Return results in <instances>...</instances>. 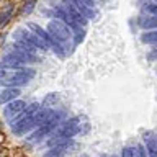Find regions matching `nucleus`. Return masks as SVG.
I'll return each mask as SVG.
<instances>
[{"label":"nucleus","instance_id":"f257e3e1","mask_svg":"<svg viewBox=\"0 0 157 157\" xmlns=\"http://www.w3.org/2000/svg\"><path fill=\"white\" fill-rule=\"evenodd\" d=\"M36 75V71L31 67H23L18 71H7L0 67V85L2 87H20L28 83Z\"/></svg>","mask_w":157,"mask_h":157},{"label":"nucleus","instance_id":"f03ea898","mask_svg":"<svg viewBox=\"0 0 157 157\" xmlns=\"http://www.w3.org/2000/svg\"><path fill=\"white\" fill-rule=\"evenodd\" d=\"M46 31L49 34V38H51L52 41H56L57 44H61L62 48L72 39V28L59 18L51 20V21L48 23Z\"/></svg>","mask_w":157,"mask_h":157},{"label":"nucleus","instance_id":"7ed1b4c3","mask_svg":"<svg viewBox=\"0 0 157 157\" xmlns=\"http://www.w3.org/2000/svg\"><path fill=\"white\" fill-rule=\"evenodd\" d=\"M62 116H64V113H57V111H56V113H54V116H52L48 123H44L43 126H38V129L28 137V141H29V142H38V141H41L44 136H48L49 132H52L54 129H56L57 124H59V121L62 120Z\"/></svg>","mask_w":157,"mask_h":157},{"label":"nucleus","instance_id":"20e7f679","mask_svg":"<svg viewBox=\"0 0 157 157\" xmlns=\"http://www.w3.org/2000/svg\"><path fill=\"white\" fill-rule=\"evenodd\" d=\"M5 52L10 54V56H13V57H17V59H20V61H21L23 64H34V62H39V57H38L34 52L25 51V49L18 48L15 43L12 44V46H8L7 49H5Z\"/></svg>","mask_w":157,"mask_h":157},{"label":"nucleus","instance_id":"39448f33","mask_svg":"<svg viewBox=\"0 0 157 157\" xmlns=\"http://www.w3.org/2000/svg\"><path fill=\"white\" fill-rule=\"evenodd\" d=\"M78 131H80V120L78 118H69L56 131L54 137H74Z\"/></svg>","mask_w":157,"mask_h":157},{"label":"nucleus","instance_id":"423d86ee","mask_svg":"<svg viewBox=\"0 0 157 157\" xmlns=\"http://www.w3.org/2000/svg\"><path fill=\"white\" fill-rule=\"evenodd\" d=\"M25 108H26V103H25L23 100H13V101H10L7 106H5V110H3V116L7 118V121L8 123H12L15 118H17L20 113H21Z\"/></svg>","mask_w":157,"mask_h":157},{"label":"nucleus","instance_id":"0eeeda50","mask_svg":"<svg viewBox=\"0 0 157 157\" xmlns=\"http://www.w3.org/2000/svg\"><path fill=\"white\" fill-rule=\"evenodd\" d=\"M34 126V115L33 116H28V118H21V120H18L17 123H13L12 124V132L17 136H21V134H26L28 131H31Z\"/></svg>","mask_w":157,"mask_h":157},{"label":"nucleus","instance_id":"6e6552de","mask_svg":"<svg viewBox=\"0 0 157 157\" xmlns=\"http://www.w3.org/2000/svg\"><path fill=\"white\" fill-rule=\"evenodd\" d=\"M61 7H62L64 10H66V12L69 13V17H71V18L74 20V21L77 23V25H80V26H85V25H87L88 20H87L85 17H83V15H82L80 12H78V10H77L75 7H74V5H72L71 2H69V0H62V5H61Z\"/></svg>","mask_w":157,"mask_h":157},{"label":"nucleus","instance_id":"1a4fd4ad","mask_svg":"<svg viewBox=\"0 0 157 157\" xmlns=\"http://www.w3.org/2000/svg\"><path fill=\"white\" fill-rule=\"evenodd\" d=\"M69 2H71L87 20H95V18L98 17V10H97V8L88 7V5H85L83 2H80V0H69Z\"/></svg>","mask_w":157,"mask_h":157},{"label":"nucleus","instance_id":"9d476101","mask_svg":"<svg viewBox=\"0 0 157 157\" xmlns=\"http://www.w3.org/2000/svg\"><path fill=\"white\" fill-rule=\"evenodd\" d=\"M21 95V90L18 87H5L2 92H0V105H5V103H10Z\"/></svg>","mask_w":157,"mask_h":157},{"label":"nucleus","instance_id":"9b49d317","mask_svg":"<svg viewBox=\"0 0 157 157\" xmlns=\"http://www.w3.org/2000/svg\"><path fill=\"white\" fill-rule=\"evenodd\" d=\"M54 113L56 111H52L51 108H48V106H44V108H38V111L34 113V126H43L44 123H48L51 118L54 116Z\"/></svg>","mask_w":157,"mask_h":157},{"label":"nucleus","instance_id":"f8f14e48","mask_svg":"<svg viewBox=\"0 0 157 157\" xmlns=\"http://www.w3.org/2000/svg\"><path fill=\"white\" fill-rule=\"evenodd\" d=\"M0 67L7 69V71H18V69H23L25 67V64L20 61V59L10 56V54H5L3 59L0 61Z\"/></svg>","mask_w":157,"mask_h":157},{"label":"nucleus","instance_id":"ddd939ff","mask_svg":"<svg viewBox=\"0 0 157 157\" xmlns=\"http://www.w3.org/2000/svg\"><path fill=\"white\" fill-rule=\"evenodd\" d=\"M139 26L146 31L149 29H157V15H146L139 18Z\"/></svg>","mask_w":157,"mask_h":157},{"label":"nucleus","instance_id":"4468645a","mask_svg":"<svg viewBox=\"0 0 157 157\" xmlns=\"http://www.w3.org/2000/svg\"><path fill=\"white\" fill-rule=\"evenodd\" d=\"M26 26H28L29 31H33L34 34H36V36H39L41 39H44V41L49 44V48H51V38H49V34H48L46 29H43L41 26H39V25L33 23V21H31V23H26Z\"/></svg>","mask_w":157,"mask_h":157},{"label":"nucleus","instance_id":"2eb2a0df","mask_svg":"<svg viewBox=\"0 0 157 157\" xmlns=\"http://www.w3.org/2000/svg\"><path fill=\"white\" fill-rule=\"evenodd\" d=\"M12 17H13V5H7V7L0 12V28H3L5 25L10 21Z\"/></svg>","mask_w":157,"mask_h":157},{"label":"nucleus","instance_id":"dca6fc26","mask_svg":"<svg viewBox=\"0 0 157 157\" xmlns=\"http://www.w3.org/2000/svg\"><path fill=\"white\" fill-rule=\"evenodd\" d=\"M146 151H147V157H157V137H147Z\"/></svg>","mask_w":157,"mask_h":157},{"label":"nucleus","instance_id":"f3484780","mask_svg":"<svg viewBox=\"0 0 157 157\" xmlns=\"http://www.w3.org/2000/svg\"><path fill=\"white\" fill-rule=\"evenodd\" d=\"M141 41L144 44H157V29H149V31L142 33Z\"/></svg>","mask_w":157,"mask_h":157},{"label":"nucleus","instance_id":"a211bd4d","mask_svg":"<svg viewBox=\"0 0 157 157\" xmlns=\"http://www.w3.org/2000/svg\"><path fill=\"white\" fill-rule=\"evenodd\" d=\"M34 7H36V0H26V2L23 3V7H21V13H23V15L33 13Z\"/></svg>","mask_w":157,"mask_h":157},{"label":"nucleus","instance_id":"6ab92c4d","mask_svg":"<svg viewBox=\"0 0 157 157\" xmlns=\"http://www.w3.org/2000/svg\"><path fill=\"white\" fill-rule=\"evenodd\" d=\"M57 100H59V95H57V93H49V95L44 98L43 105H44V106H49V105H51V101L54 103V101H57Z\"/></svg>","mask_w":157,"mask_h":157},{"label":"nucleus","instance_id":"aec40b11","mask_svg":"<svg viewBox=\"0 0 157 157\" xmlns=\"http://www.w3.org/2000/svg\"><path fill=\"white\" fill-rule=\"evenodd\" d=\"M146 12H147V13H152V15H157V3L147 5V7H146Z\"/></svg>","mask_w":157,"mask_h":157},{"label":"nucleus","instance_id":"412c9836","mask_svg":"<svg viewBox=\"0 0 157 157\" xmlns=\"http://www.w3.org/2000/svg\"><path fill=\"white\" fill-rule=\"evenodd\" d=\"M83 36H85V31H83V29H80V33H77V34H75V44H78V43H82V39H83Z\"/></svg>","mask_w":157,"mask_h":157},{"label":"nucleus","instance_id":"4be33fe9","mask_svg":"<svg viewBox=\"0 0 157 157\" xmlns=\"http://www.w3.org/2000/svg\"><path fill=\"white\" fill-rule=\"evenodd\" d=\"M80 2H83L85 5H88V7L95 8V0H80Z\"/></svg>","mask_w":157,"mask_h":157},{"label":"nucleus","instance_id":"5701e85b","mask_svg":"<svg viewBox=\"0 0 157 157\" xmlns=\"http://www.w3.org/2000/svg\"><path fill=\"white\" fill-rule=\"evenodd\" d=\"M155 2H157V0H155Z\"/></svg>","mask_w":157,"mask_h":157}]
</instances>
